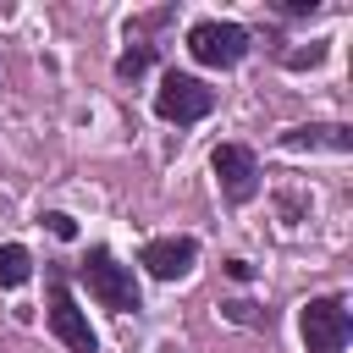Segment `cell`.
Returning <instances> with one entry per match:
<instances>
[{
    "label": "cell",
    "instance_id": "6da1fadb",
    "mask_svg": "<svg viewBox=\"0 0 353 353\" xmlns=\"http://www.w3.org/2000/svg\"><path fill=\"white\" fill-rule=\"evenodd\" d=\"M83 281H88V292H94L110 314H132V309H143V292H138L132 270L116 265V254H110L105 243L88 248V259H83Z\"/></svg>",
    "mask_w": 353,
    "mask_h": 353
},
{
    "label": "cell",
    "instance_id": "7a4b0ae2",
    "mask_svg": "<svg viewBox=\"0 0 353 353\" xmlns=\"http://www.w3.org/2000/svg\"><path fill=\"white\" fill-rule=\"evenodd\" d=\"M215 110V88L204 83V77H193V72H165L160 77V88H154V116L160 121H176V127H193V121H204Z\"/></svg>",
    "mask_w": 353,
    "mask_h": 353
},
{
    "label": "cell",
    "instance_id": "3957f363",
    "mask_svg": "<svg viewBox=\"0 0 353 353\" xmlns=\"http://www.w3.org/2000/svg\"><path fill=\"white\" fill-rule=\"evenodd\" d=\"M248 28L243 22H221V17H204V22H193L188 28V55L199 61V66H215V72H232L243 55H248Z\"/></svg>",
    "mask_w": 353,
    "mask_h": 353
},
{
    "label": "cell",
    "instance_id": "277c9868",
    "mask_svg": "<svg viewBox=\"0 0 353 353\" xmlns=\"http://www.w3.org/2000/svg\"><path fill=\"white\" fill-rule=\"evenodd\" d=\"M44 287H50V331L61 336V347L66 353H99V336H94V325H88V314L77 309V298H72V287H66V270H44Z\"/></svg>",
    "mask_w": 353,
    "mask_h": 353
},
{
    "label": "cell",
    "instance_id": "5b68a950",
    "mask_svg": "<svg viewBox=\"0 0 353 353\" xmlns=\"http://www.w3.org/2000/svg\"><path fill=\"white\" fill-rule=\"evenodd\" d=\"M298 331H303L309 353H342L347 336H353V314H347V303L336 292H325V298H309L298 309Z\"/></svg>",
    "mask_w": 353,
    "mask_h": 353
},
{
    "label": "cell",
    "instance_id": "8992f818",
    "mask_svg": "<svg viewBox=\"0 0 353 353\" xmlns=\"http://www.w3.org/2000/svg\"><path fill=\"white\" fill-rule=\"evenodd\" d=\"M210 171H215V182H221V193L232 204H254L259 199V160H254L248 143H221L210 154Z\"/></svg>",
    "mask_w": 353,
    "mask_h": 353
},
{
    "label": "cell",
    "instance_id": "52a82bcc",
    "mask_svg": "<svg viewBox=\"0 0 353 353\" xmlns=\"http://www.w3.org/2000/svg\"><path fill=\"white\" fill-rule=\"evenodd\" d=\"M193 259H199V243H193V237H149L143 254H138V265H143L154 281H176V276H188Z\"/></svg>",
    "mask_w": 353,
    "mask_h": 353
},
{
    "label": "cell",
    "instance_id": "ba28073f",
    "mask_svg": "<svg viewBox=\"0 0 353 353\" xmlns=\"http://www.w3.org/2000/svg\"><path fill=\"white\" fill-rule=\"evenodd\" d=\"M281 143L287 149H331V154H347L353 149V127H342V121H303V127H287Z\"/></svg>",
    "mask_w": 353,
    "mask_h": 353
},
{
    "label": "cell",
    "instance_id": "9c48e42d",
    "mask_svg": "<svg viewBox=\"0 0 353 353\" xmlns=\"http://www.w3.org/2000/svg\"><path fill=\"white\" fill-rule=\"evenodd\" d=\"M28 276H33V254L22 243H0V292L28 287Z\"/></svg>",
    "mask_w": 353,
    "mask_h": 353
},
{
    "label": "cell",
    "instance_id": "30bf717a",
    "mask_svg": "<svg viewBox=\"0 0 353 353\" xmlns=\"http://www.w3.org/2000/svg\"><path fill=\"white\" fill-rule=\"evenodd\" d=\"M149 61H154V44H132V50H121V55H116V77H127V83H132V77H143V72H149Z\"/></svg>",
    "mask_w": 353,
    "mask_h": 353
},
{
    "label": "cell",
    "instance_id": "8fae6325",
    "mask_svg": "<svg viewBox=\"0 0 353 353\" xmlns=\"http://www.w3.org/2000/svg\"><path fill=\"white\" fill-rule=\"evenodd\" d=\"M281 61H287L292 72H303V66H320V61H325V39H314L309 50H292V55H281Z\"/></svg>",
    "mask_w": 353,
    "mask_h": 353
},
{
    "label": "cell",
    "instance_id": "7c38bea8",
    "mask_svg": "<svg viewBox=\"0 0 353 353\" xmlns=\"http://www.w3.org/2000/svg\"><path fill=\"white\" fill-rule=\"evenodd\" d=\"M44 226H50V237H61V243H72V237H77V221H72V215H61V210H50V215H44Z\"/></svg>",
    "mask_w": 353,
    "mask_h": 353
},
{
    "label": "cell",
    "instance_id": "4fadbf2b",
    "mask_svg": "<svg viewBox=\"0 0 353 353\" xmlns=\"http://www.w3.org/2000/svg\"><path fill=\"white\" fill-rule=\"evenodd\" d=\"M281 11H287V17H314L320 0H281Z\"/></svg>",
    "mask_w": 353,
    "mask_h": 353
},
{
    "label": "cell",
    "instance_id": "5bb4252c",
    "mask_svg": "<svg viewBox=\"0 0 353 353\" xmlns=\"http://www.w3.org/2000/svg\"><path fill=\"white\" fill-rule=\"evenodd\" d=\"M226 276H232V281H254V265H248V259H226Z\"/></svg>",
    "mask_w": 353,
    "mask_h": 353
}]
</instances>
